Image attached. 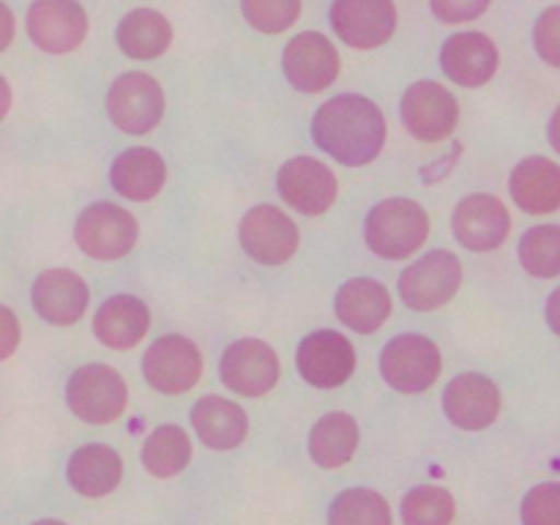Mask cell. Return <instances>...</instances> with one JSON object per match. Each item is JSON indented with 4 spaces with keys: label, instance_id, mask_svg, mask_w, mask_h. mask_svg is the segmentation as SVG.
Here are the masks:
<instances>
[{
    "label": "cell",
    "instance_id": "obj_1",
    "mask_svg": "<svg viewBox=\"0 0 560 525\" xmlns=\"http://www.w3.org/2000/svg\"><path fill=\"white\" fill-rule=\"evenodd\" d=\"M312 140L345 167L375 162L386 145V118L372 98L342 93L317 107L312 118Z\"/></svg>",
    "mask_w": 560,
    "mask_h": 525
},
{
    "label": "cell",
    "instance_id": "obj_2",
    "mask_svg": "<svg viewBox=\"0 0 560 525\" xmlns=\"http://www.w3.org/2000/svg\"><path fill=\"white\" fill-rule=\"evenodd\" d=\"M427 235L430 217L408 197H388L366 213L364 241L383 260H405L424 246Z\"/></svg>",
    "mask_w": 560,
    "mask_h": 525
},
{
    "label": "cell",
    "instance_id": "obj_3",
    "mask_svg": "<svg viewBox=\"0 0 560 525\" xmlns=\"http://www.w3.org/2000/svg\"><path fill=\"white\" fill-rule=\"evenodd\" d=\"M66 402L85 424H113L129 402V388L120 372L107 364H85L71 372Z\"/></svg>",
    "mask_w": 560,
    "mask_h": 525
},
{
    "label": "cell",
    "instance_id": "obj_4",
    "mask_svg": "<svg viewBox=\"0 0 560 525\" xmlns=\"http://www.w3.org/2000/svg\"><path fill=\"white\" fill-rule=\"evenodd\" d=\"M441 350L424 334H399L381 353L383 381L402 394H421L441 377Z\"/></svg>",
    "mask_w": 560,
    "mask_h": 525
},
{
    "label": "cell",
    "instance_id": "obj_5",
    "mask_svg": "<svg viewBox=\"0 0 560 525\" xmlns=\"http://www.w3.org/2000/svg\"><path fill=\"white\" fill-rule=\"evenodd\" d=\"M463 284V262L454 252H427L399 277V295L416 312H432L446 306Z\"/></svg>",
    "mask_w": 560,
    "mask_h": 525
},
{
    "label": "cell",
    "instance_id": "obj_6",
    "mask_svg": "<svg viewBox=\"0 0 560 525\" xmlns=\"http://www.w3.org/2000/svg\"><path fill=\"white\" fill-rule=\"evenodd\" d=\"M137 219L115 202H93L77 217L74 241L93 260H120L137 244Z\"/></svg>",
    "mask_w": 560,
    "mask_h": 525
},
{
    "label": "cell",
    "instance_id": "obj_7",
    "mask_svg": "<svg viewBox=\"0 0 560 525\" xmlns=\"http://www.w3.org/2000/svg\"><path fill=\"white\" fill-rule=\"evenodd\" d=\"M107 115L124 135H148L164 115V91L145 71L120 74L107 91Z\"/></svg>",
    "mask_w": 560,
    "mask_h": 525
},
{
    "label": "cell",
    "instance_id": "obj_8",
    "mask_svg": "<svg viewBox=\"0 0 560 525\" xmlns=\"http://www.w3.org/2000/svg\"><path fill=\"white\" fill-rule=\"evenodd\" d=\"M142 375L148 386L175 397L197 386L202 375V355L191 339L164 334L142 355Z\"/></svg>",
    "mask_w": 560,
    "mask_h": 525
},
{
    "label": "cell",
    "instance_id": "obj_9",
    "mask_svg": "<svg viewBox=\"0 0 560 525\" xmlns=\"http://www.w3.org/2000/svg\"><path fill=\"white\" fill-rule=\"evenodd\" d=\"M402 124L416 140L441 142L457 129L459 102L441 82L419 80L402 96Z\"/></svg>",
    "mask_w": 560,
    "mask_h": 525
},
{
    "label": "cell",
    "instance_id": "obj_10",
    "mask_svg": "<svg viewBox=\"0 0 560 525\" xmlns=\"http://www.w3.org/2000/svg\"><path fill=\"white\" fill-rule=\"evenodd\" d=\"M238 238L246 255L262 266H282L299 249V228L277 206H257L246 211Z\"/></svg>",
    "mask_w": 560,
    "mask_h": 525
},
{
    "label": "cell",
    "instance_id": "obj_11",
    "mask_svg": "<svg viewBox=\"0 0 560 525\" xmlns=\"http://www.w3.org/2000/svg\"><path fill=\"white\" fill-rule=\"evenodd\" d=\"M27 36L49 55L74 52L88 36V14L77 0H33Z\"/></svg>",
    "mask_w": 560,
    "mask_h": 525
},
{
    "label": "cell",
    "instance_id": "obj_12",
    "mask_svg": "<svg viewBox=\"0 0 560 525\" xmlns=\"http://www.w3.org/2000/svg\"><path fill=\"white\" fill-rule=\"evenodd\" d=\"M279 197L304 217H320L337 200V175L315 156H295L279 167Z\"/></svg>",
    "mask_w": 560,
    "mask_h": 525
},
{
    "label": "cell",
    "instance_id": "obj_13",
    "mask_svg": "<svg viewBox=\"0 0 560 525\" xmlns=\"http://www.w3.org/2000/svg\"><path fill=\"white\" fill-rule=\"evenodd\" d=\"M331 27L348 47L377 49L397 31L394 0H334Z\"/></svg>",
    "mask_w": 560,
    "mask_h": 525
},
{
    "label": "cell",
    "instance_id": "obj_14",
    "mask_svg": "<svg viewBox=\"0 0 560 525\" xmlns=\"http://www.w3.org/2000/svg\"><path fill=\"white\" fill-rule=\"evenodd\" d=\"M279 359L262 339H238L230 345L219 361L222 383L244 397H262L279 383Z\"/></svg>",
    "mask_w": 560,
    "mask_h": 525
},
{
    "label": "cell",
    "instance_id": "obj_15",
    "mask_svg": "<svg viewBox=\"0 0 560 525\" xmlns=\"http://www.w3.org/2000/svg\"><path fill=\"white\" fill-rule=\"evenodd\" d=\"M295 364L310 386L337 388L348 383L355 372V350L350 339H345V334L323 328L301 339Z\"/></svg>",
    "mask_w": 560,
    "mask_h": 525
},
{
    "label": "cell",
    "instance_id": "obj_16",
    "mask_svg": "<svg viewBox=\"0 0 560 525\" xmlns=\"http://www.w3.org/2000/svg\"><path fill=\"white\" fill-rule=\"evenodd\" d=\"M454 238L470 252H492L509 238L512 230V217L509 208L498 200L495 195H476L463 197L454 208L452 217Z\"/></svg>",
    "mask_w": 560,
    "mask_h": 525
},
{
    "label": "cell",
    "instance_id": "obj_17",
    "mask_svg": "<svg viewBox=\"0 0 560 525\" xmlns=\"http://www.w3.org/2000/svg\"><path fill=\"white\" fill-rule=\"evenodd\" d=\"M282 69L293 88L304 93H320L337 80L339 52L323 33H299L284 47Z\"/></svg>",
    "mask_w": 560,
    "mask_h": 525
},
{
    "label": "cell",
    "instance_id": "obj_18",
    "mask_svg": "<svg viewBox=\"0 0 560 525\" xmlns=\"http://www.w3.org/2000/svg\"><path fill=\"white\" fill-rule=\"evenodd\" d=\"M443 410L459 430H485L501 413V388L481 372H463L443 392Z\"/></svg>",
    "mask_w": 560,
    "mask_h": 525
},
{
    "label": "cell",
    "instance_id": "obj_19",
    "mask_svg": "<svg viewBox=\"0 0 560 525\" xmlns=\"http://www.w3.org/2000/svg\"><path fill=\"white\" fill-rule=\"evenodd\" d=\"M88 299L91 293H88L85 279L69 268H49L38 273L31 290L36 315L52 326H74L85 315Z\"/></svg>",
    "mask_w": 560,
    "mask_h": 525
},
{
    "label": "cell",
    "instance_id": "obj_20",
    "mask_svg": "<svg viewBox=\"0 0 560 525\" xmlns=\"http://www.w3.org/2000/svg\"><path fill=\"white\" fill-rule=\"evenodd\" d=\"M501 55L495 42L485 33H454L441 49V69L463 88H481L495 77Z\"/></svg>",
    "mask_w": 560,
    "mask_h": 525
},
{
    "label": "cell",
    "instance_id": "obj_21",
    "mask_svg": "<svg viewBox=\"0 0 560 525\" xmlns=\"http://www.w3.org/2000/svg\"><path fill=\"white\" fill-rule=\"evenodd\" d=\"M151 328V312L137 295H109L93 317V334L109 350H129L142 342Z\"/></svg>",
    "mask_w": 560,
    "mask_h": 525
},
{
    "label": "cell",
    "instance_id": "obj_22",
    "mask_svg": "<svg viewBox=\"0 0 560 525\" xmlns=\"http://www.w3.org/2000/svg\"><path fill=\"white\" fill-rule=\"evenodd\" d=\"M337 317L355 334H375L392 317V295L377 279L355 277L337 290Z\"/></svg>",
    "mask_w": 560,
    "mask_h": 525
},
{
    "label": "cell",
    "instance_id": "obj_23",
    "mask_svg": "<svg viewBox=\"0 0 560 525\" xmlns=\"http://www.w3.org/2000/svg\"><path fill=\"white\" fill-rule=\"evenodd\" d=\"M514 202L525 213L545 217L560 208V167L547 156H528L512 170L509 178Z\"/></svg>",
    "mask_w": 560,
    "mask_h": 525
},
{
    "label": "cell",
    "instance_id": "obj_24",
    "mask_svg": "<svg viewBox=\"0 0 560 525\" xmlns=\"http://www.w3.org/2000/svg\"><path fill=\"white\" fill-rule=\"evenodd\" d=\"M167 180V164L151 148H126L109 167V184L120 197L135 202L153 200Z\"/></svg>",
    "mask_w": 560,
    "mask_h": 525
},
{
    "label": "cell",
    "instance_id": "obj_25",
    "mask_svg": "<svg viewBox=\"0 0 560 525\" xmlns=\"http://www.w3.org/2000/svg\"><path fill=\"white\" fill-rule=\"evenodd\" d=\"M189 416L197 438L208 448H217V452H228V448L241 446L246 432H249V419H246L244 408L235 405L233 399L202 397L197 399Z\"/></svg>",
    "mask_w": 560,
    "mask_h": 525
},
{
    "label": "cell",
    "instance_id": "obj_26",
    "mask_svg": "<svg viewBox=\"0 0 560 525\" xmlns=\"http://www.w3.org/2000/svg\"><path fill=\"white\" fill-rule=\"evenodd\" d=\"M66 476L80 495L102 498L120 485L124 463H120L118 452L109 448L107 443H85L71 454Z\"/></svg>",
    "mask_w": 560,
    "mask_h": 525
},
{
    "label": "cell",
    "instance_id": "obj_27",
    "mask_svg": "<svg viewBox=\"0 0 560 525\" xmlns=\"http://www.w3.org/2000/svg\"><path fill=\"white\" fill-rule=\"evenodd\" d=\"M118 47L126 58L153 60L162 58L173 44V25L167 16L153 9H135L118 22Z\"/></svg>",
    "mask_w": 560,
    "mask_h": 525
},
{
    "label": "cell",
    "instance_id": "obj_28",
    "mask_svg": "<svg viewBox=\"0 0 560 525\" xmlns=\"http://www.w3.org/2000/svg\"><path fill=\"white\" fill-rule=\"evenodd\" d=\"M359 446V424L350 413H328L312 427L310 454L320 468H342Z\"/></svg>",
    "mask_w": 560,
    "mask_h": 525
},
{
    "label": "cell",
    "instance_id": "obj_29",
    "mask_svg": "<svg viewBox=\"0 0 560 525\" xmlns=\"http://www.w3.org/2000/svg\"><path fill=\"white\" fill-rule=\"evenodd\" d=\"M191 459V441L184 427L162 424L145 438L142 446V465L156 479H170L180 474Z\"/></svg>",
    "mask_w": 560,
    "mask_h": 525
},
{
    "label": "cell",
    "instance_id": "obj_30",
    "mask_svg": "<svg viewBox=\"0 0 560 525\" xmlns=\"http://www.w3.org/2000/svg\"><path fill=\"white\" fill-rule=\"evenodd\" d=\"M328 525H392V509L381 492L350 487L334 498Z\"/></svg>",
    "mask_w": 560,
    "mask_h": 525
},
{
    "label": "cell",
    "instance_id": "obj_31",
    "mask_svg": "<svg viewBox=\"0 0 560 525\" xmlns=\"http://www.w3.org/2000/svg\"><path fill=\"white\" fill-rule=\"evenodd\" d=\"M520 262L536 279L560 277V224H536L520 238Z\"/></svg>",
    "mask_w": 560,
    "mask_h": 525
},
{
    "label": "cell",
    "instance_id": "obj_32",
    "mask_svg": "<svg viewBox=\"0 0 560 525\" xmlns=\"http://www.w3.org/2000/svg\"><path fill=\"white\" fill-rule=\"evenodd\" d=\"M454 514H457L454 495L435 485L413 487L402 501L405 525H452Z\"/></svg>",
    "mask_w": 560,
    "mask_h": 525
},
{
    "label": "cell",
    "instance_id": "obj_33",
    "mask_svg": "<svg viewBox=\"0 0 560 525\" xmlns=\"http://www.w3.org/2000/svg\"><path fill=\"white\" fill-rule=\"evenodd\" d=\"M246 22L260 33H282L299 20L301 0H241Z\"/></svg>",
    "mask_w": 560,
    "mask_h": 525
},
{
    "label": "cell",
    "instance_id": "obj_34",
    "mask_svg": "<svg viewBox=\"0 0 560 525\" xmlns=\"http://www.w3.org/2000/svg\"><path fill=\"white\" fill-rule=\"evenodd\" d=\"M523 525H560V481L536 485L523 498Z\"/></svg>",
    "mask_w": 560,
    "mask_h": 525
},
{
    "label": "cell",
    "instance_id": "obj_35",
    "mask_svg": "<svg viewBox=\"0 0 560 525\" xmlns=\"http://www.w3.org/2000/svg\"><path fill=\"white\" fill-rule=\"evenodd\" d=\"M534 44L545 63L560 69V5H552L536 20Z\"/></svg>",
    "mask_w": 560,
    "mask_h": 525
},
{
    "label": "cell",
    "instance_id": "obj_36",
    "mask_svg": "<svg viewBox=\"0 0 560 525\" xmlns=\"http://www.w3.org/2000/svg\"><path fill=\"white\" fill-rule=\"evenodd\" d=\"M430 5L438 20L457 25V22H470L485 14L490 0H430Z\"/></svg>",
    "mask_w": 560,
    "mask_h": 525
},
{
    "label": "cell",
    "instance_id": "obj_37",
    "mask_svg": "<svg viewBox=\"0 0 560 525\" xmlns=\"http://www.w3.org/2000/svg\"><path fill=\"white\" fill-rule=\"evenodd\" d=\"M20 339H22L20 320H16V315L9 310V306L0 304V361L14 355V350L20 348Z\"/></svg>",
    "mask_w": 560,
    "mask_h": 525
},
{
    "label": "cell",
    "instance_id": "obj_38",
    "mask_svg": "<svg viewBox=\"0 0 560 525\" xmlns=\"http://www.w3.org/2000/svg\"><path fill=\"white\" fill-rule=\"evenodd\" d=\"M11 42H14V14H11L9 5L0 0V52H3Z\"/></svg>",
    "mask_w": 560,
    "mask_h": 525
},
{
    "label": "cell",
    "instance_id": "obj_39",
    "mask_svg": "<svg viewBox=\"0 0 560 525\" xmlns=\"http://www.w3.org/2000/svg\"><path fill=\"white\" fill-rule=\"evenodd\" d=\"M547 323L560 337V288L552 290V295L547 299Z\"/></svg>",
    "mask_w": 560,
    "mask_h": 525
},
{
    "label": "cell",
    "instance_id": "obj_40",
    "mask_svg": "<svg viewBox=\"0 0 560 525\" xmlns=\"http://www.w3.org/2000/svg\"><path fill=\"white\" fill-rule=\"evenodd\" d=\"M9 107H11V88L9 82H5V77L0 74V120L9 115Z\"/></svg>",
    "mask_w": 560,
    "mask_h": 525
},
{
    "label": "cell",
    "instance_id": "obj_41",
    "mask_svg": "<svg viewBox=\"0 0 560 525\" xmlns=\"http://www.w3.org/2000/svg\"><path fill=\"white\" fill-rule=\"evenodd\" d=\"M547 135H550L552 148H556V151L560 153V107L556 109V113H552V118H550V131H547Z\"/></svg>",
    "mask_w": 560,
    "mask_h": 525
},
{
    "label": "cell",
    "instance_id": "obj_42",
    "mask_svg": "<svg viewBox=\"0 0 560 525\" xmlns=\"http://www.w3.org/2000/svg\"><path fill=\"white\" fill-rule=\"evenodd\" d=\"M33 525H66V523H60V520H36Z\"/></svg>",
    "mask_w": 560,
    "mask_h": 525
}]
</instances>
